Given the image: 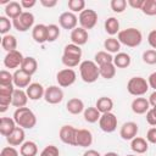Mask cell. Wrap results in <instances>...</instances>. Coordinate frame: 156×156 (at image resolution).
Masks as SVG:
<instances>
[{
  "instance_id": "cell-38",
  "label": "cell",
  "mask_w": 156,
  "mask_h": 156,
  "mask_svg": "<svg viewBox=\"0 0 156 156\" xmlns=\"http://www.w3.org/2000/svg\"><path fill=\"white\" fill-rule=\"evenodd\" d=\"M68 9L71 10V12H82L83 10H85V1L84 0H68L67 2Z\"/></svg>"
},
{
  "instance_id": "cell-40",
  "label": "cell",
  "mask_w": 156,
  "mask_h": 156,
  "mask_svg": "<svg viewBox=\"0 0 156 156\" xmlns=\"http://www.w3.org/2000/svg\"><path fill=\"white\" fill-rule=\"evenodd\" d=\"M110 6H111L113 12L122 13L126 10V7H127V1L126 0H111Z\"/></svg>"
},
{
  "instance_id": "cell-7",
  "label": "cell",
  "mask_w": 156,
  "mask_h": 156,
  "mask_svg": "<svg viewBox=\"0 0 156 156\" xmlns=\"http://www.w3.org/2000/svg\"><path fill=\"white\" fill-rule=\"evenodd\" d=\"M12 24L18 32H27L34 24V15L29 11H23V13L12 21Z\"/></svg>"
},
{
  "instance_id": "cell-57",
  "label": "cell",
  "mask_w": 156,
  "mask_h": 156,
  "mask_svg": "<svg viewBox=\"0 0 156 156\" xmlns=\"http://www.w3.org/2000/svg\"><path fill=\"white\" fill-rule=\"evenodd\" d=\"M127 156H135V155H127Z\"/></svg>"
},
{
  "instance_id": "cell-53",
  "label": "cell",
  "mask_w": 156,
  "mask_h": 156,
  "mask_svg": "<svg viewBox=\"0 0 156 156\" xmlns=\"http://www.w3.org/2000/svg\"><path fill=\"white\" fill-rule=\"evenodd\" d=\"M83 156H101V155H100V152H99V151L90 149V150H87V151L83 154Z\"/></svg>"
},
{
  "instance_id": "cell-16",
  "label": "cell",
  "mask_w": 156,
  "mask_h": 156,
  "mask_svg": "<svg viewBox=\"0 0 156 156\" xmlns=\"http://www.w3.org/2000/svg\"><path fill=\"white\" fill-rule=\"evenodd\" d=\"M88 39H89L88 30H85L82 27H77L71 32V41H72V44H76L78 46H80V45L87 44Z\"/></svg>"
},
{
  "instance_id": "cell-18",
  "label": "cell",
  "mask_w": 156,
  "mask_h": 156,
  "mask_svg": "<svg viewBox=\"0 0 156 156\" xmlns=\"http://www.w3.org/2000/svg\"><path fill=\"white\" fill-rule=\"evenodd\" d=\"M32 38L34 39L35 43H39V44L48 41V26L43 23L35 24L32 29Z\"/></svg>"
},
{
  "instance_id": "cell-34",
  "label": "cell",
  "mask_w": 156,
  "mask_h": 156,
  "mask_svg": "<svg viewBox=\"0 0 156 156\" xmlns=\"http://www.w3.org/2000/svg\"><path fill=\"white\" fill-rule=\"evenodd\" d=\"M105 30L110 35H115L119 33V22L116 17H108L105 21Z\"/></svg>"
},
{
  "instance_id": "cell-15",
  "label": "cell",
  "mask_w": 156,
  "mask_h": 156,
  "mask_svg": "<svg viewBox=\"0 0 156 156\" xmlns=\"http://www.w3.org/2000/svg\"><path fill=\"white\" fill-rule=\"evenodd\" d=\"M30 79H32V76L27 74L24 71H22L21 68L20 69H16L15 73H13V85L18 89H22V88H28L32 83H30Z\"/></svg>"
},
{
  "instance_id": "cell-46",
  "label": "cell",
  "mask_w": 156,
  "mask_h": 156,
  "mask_svg": "<svg viewBox=\"0 0 156 156\" xmlns=\"http://www.w3.org/2000/svg\"><path fill=\"white\" fill-rule=\"evenodd\" d=\"M146 140L151 144H156V127H152L146 133Z\"/></svg>"
},
{
  "instance_id": "cell-6",
  "label": "cell",
  "mask_w": 156,
  "mask_h": 156,
  "mask_svg": "<svg viewBox=\"0 0 156 156\" xmlns=\"http://www.w3.org/2000/svg\"><path fill=\"white\" fill-rule=\"evenodd\" d=\"M78 22H79L80 27L84 28L85 30L87 29H93L98 23V13H96V11L91 10V9L83 10L79 13Z\"/></svg>"
},
{
  "instance_id": "cell-24",
  "label": "cell",
  "mask_w": 156,
  "mask_h": 156,
  "mask_svg": "<svg viewBox=\"0 0 156 156\" xmlns=\"http://www.w3.org/2000/svg\"><path fill=\"white\" fill-rule=\"evenodd\" d=\"M28 101V95L23 89H15L13 95H12V104L16 108L20 107H26Z\"/></svg>"
},
{
  "instance_id": "cell-14",
  "label": "cell",
  "mask_w": 156,
  "mask_h": 156,
  "mask_svg": "<svg viewBox=\"0 0 156 156\" xmlns=\"http://www.w3.org/2000/svg\"><path fill=\"white\" fill-rule=\"evenodd\" d=\"M138 130H139L138 124L135 122L129 121V122L123 123V126L119 129V135L123 140H133L136 136Z\"/></svg>"
},
{
  "instance_id": "cell-37",
  "label": "cell",
  "mask_w": 156,
  "mask_h": 156,
  "mask_svg": "<svg viewBox=\"0 0 156 156\" xmlns=\"http://www.w3.org/2000/svg\"><path fill=\"white\" fill-rule=\"evenodd\" d=\"M141 11L146 16H156V0H144Z\"/></svg>"
},
{
  "instance_id": "cell-56",
  "label": "cell",
  "mask_w": 156,
  "mask_h": 156,
  "mask_svg": "<svg viewBox=\"0 0 156 156\" xmlns=\"http://www.w3.org/2000/svg\"><path fill=\"white\" fill-rule=\"evenodd\" d=\"M150 111L152 112V115L156 117V105L155 106H152V107H150Z\"/></svg>"
},
{
  "instance_id": "cell-49",
  "label": "cell",
  "mask_w": 156,
  "mask_h": 156,
  "mask_svg": "<svg viewBox=\"0 0 156 156\" xmlns=\"http://www.w3.org/2000/svg\"><path fill=\"white\" fill-rule=\"evenodd\" d=\"M20 4H21V6H22L23 9H27V10H28V9L33 7V6H35L37 1H35V0H21Z\"/></svg>"
},
{
  "instance_id": "cell-45",
  "label": "cell",
  "mask_w": 156,
  "mask_h": 156,
  "mask_svg": "<svg viewBox=\"0 0 156 156\" xmlns=\"http://www.w3.org/2000/svg\"><path fill=\"white\" fill-rule=\"evenodd\" d=\"M0 156H18V151L13 146H5L1 149Z\"/></svg>"
},
{
  "instance_id": "cell-29",
  "label": "cell",
  "mask_w": 156,
  "mask_h": 156,
  "mask_svg": "<svg viewBox=\"0 0 156 156\" xmlns=\"http://www.w3.org/2000/svg\"><path fill=\"white\" fill-rule=\"evenodd\" d=\"M1 46L5 51L10 52V51H13V50H17V39L15 35L12 34H6V35H2V39H1Z\"/></svg>"
},
{
  "instance_id": "cell-3",
  "label": "cell",
  "mask_w": 156,
  "mask_h": 156,
  "mask_svg": "<svg viewBox=\"0 0 156 156\" xmlns=\"http://www.w3.org/2000/svg\"><path fill=\"white\" fill-rule=\"evenodd\" d=\"M117 39L121 44L129 46V48H136L140 45L141 40H143V34L139 29L136 28H126L119 30V33L117 34Z\"/></svg>"
},
{
  "instance_id": "cell-12",
  "label": "cell",
  "mask_w": 156,
  "mask_h": 156,
  "mask_svg": "<svg viewBox=\"0 0 156 156\" xmlns=\"http://www.w3.org/2000/svg\"><path fill=\"white\" fill-rule=\"evenodd\" d=\"M58 23L63 29L67 30H73L74 28H77L78 24V17L76 16V13L71 12V11H66L62 12L58 17Z\"/></svg>"
},
{
  "instance_id": "cell-21",
  "label": "cell",
  "mask_w": 156,
  "mask_h": 156,
  "mask_svg": "<svg viewBox=\"0 0 156 156\" xmlns=\"http://www.w3.org/2000/svg\"><path fill=\"white\" fill-rule=\"evenodd\" d=\"M26 93H27L29 100H34L35 101V100H39V99L44 98L45 89H44V87L40 83H32L26 89Z\"/></svg>"
},
{
  "instance_id": "cell-27",
  "label": "cell",
  "mask_w": 156,
  "mask_h": 156,
  "mask_svg": "<svg viewBox=\"0 0 156 156\" xmlns=\"http://www.w3.org/2000/svg\"><path fill=\"white\" fill-rule=\"evenodd\" d=\"M95 107L100 111V113H107V112H111L112 108H113V101L111 98H107V96H101L96 100V105Z\"/></svg>"
},
{
  "instance_id": "cell-39",
  "label": "cell",
  "mask_w": 156,
  "mask_h": 156,
  "mask_svg": "<svg viewBox=\"0 0 156 156\" xmlns=\"http://www.w3.org/2000/svg\"><path fill=\"white\" fill-rule=\"evenodd\" d=\"M60 37V28L56 24H49L48 26V41L52 43Z\"/></svg>"
},
{
  "instance_id": "cell-4",
  "label": "cell",
  "mask_w": 156,
  "mask_h": 156,
  "mask_svg": "<svg viewBox=\"0 0 156 156\" xmlns=\"http://www.w3.org/2000/svg\"><path fill=\"white\" fill-rule=\"evenodd\" d=\"M79 73H80L82 80L85 83H94L100 77L99 66L95 63V61H90V60H85L80 62Z\"/></svg>"
},
{
  "instance_id": "cell-8",
  "label": "cell",
  "mask_w": 156,
  "mask_h": 156,
  "mask_svg": "<svg viewBox=\"0 0 156 156\" xmlns=\"http://www.w3.org/2000/svg\"><path fill=\"white\" fill-rule=\"evenodd\" d=\"M77 79V74L72 68H63L57 72L56 80L58 83V87L61 88H68L71 87Z\"/></svg>"
},
{
  "instance_id": "cell-42",
  "label": "cell",
  "mask_w": 156,
  "mask_h": 156,
  "mask_svg": "<svg viewBox=\"0 0 156 156\" xmlns=\"http://www.w3.org/2000/svg\"><path fill=\"white\" fill-rule=\"evenodd\" d=\"M11 84H13V74H11L6 69L0 71V85H11Z\"/></svg>"
},
{
  "instance_id": "cell-10",
  "label": "cell",
  "mask_w": 156,
  "mask_h": 156,
  "mask_svg": "<svg viewBox=\"0 0 156 156\" xmlns=\"http://www.w3.org/2000/svg\"><path fill=\"white\" fill-rule=\"evenodd\" d=\"M77 128H74L71 124H65L60 128L58 132V136L61 139L62 143L67 144V145H72L76 146V136H77Z\"/></svg>"
},
{
  "instance_id": "cell-55",
  "label": "cell",
  "mask_w": 156,
  "mask_h": 156,
  "mask_svg": "<svg viewBox=\"0 0 156 156\" xmlns=\"http://www.w3.org/2000/svg\"><path fill=\"white\" fill-rule=\"evenodd\" d=\"M104 156H119V155L116 154V152H112V151H111V152H106Z\"/></svg>"
},
{
  "instance_id": "cell-48",
  "label": "cell",
  "mask_w": 156,
  "mask_h": 156,
  "mask_svg": "<svg viewBox=\"0 0 156 156\" xmlns=\"http://www.w3.org/2000/svg\"><path fill=\"white\" fill-rule=\"evenodd\" d=\"M143 4H144V0H128L127 1V5H129L130 7L135 10H141Z\"/></svg>"
},
{
  "instance_id": "cell-32",
  "label": "cell",
  "mask_w": 156,
  "mask_h": 156,
  "mask_svg": "<svg viewBox=\"0 0 156 156\" xmlns=\"http://www.w3.org/2000/svg\"><path fill=\"white\" fill-rule=\"evenodd\" d=\"M104 48H105V51H107L110 54H118V51L121 49V43L118 41L117 38L110 37V38L105 39Z\"/></svg>"
},
{
  "instance_id": "cell-25",
  "label": "cell",
  "mask_w": 156,
  "mask_h": 156,
  "mask_svg": "<svg viewBox=\"0 0 156 156\" xmlns=\"http://www.w3.org/2000/svg\"><path fill=\"white\" fill-rule=\"evenodd\" d=\"M66 108L72 115H79V113L84 112V110H85L84 108V102L80 99H78V98L69 99L67 101V104H66Z\"/></svg>"
},
{
  "instance_id": "cell-33",
  "label": "cell",
  "mask_w": 156,
  "mask_h": 156,
  "mask_svg": "<svg viewBox=\"0 0 156 156\" xmlns=\"http://www.w3.org/2000/svg\"><path fill=\"white\" fill-rule=\"evenodd\" d=\"M99 73L105 79H112L116 76V66L113 65V62L99 66Z\"/></svg>"
},
{
  "instance_id": "cell-22",
  "label": "cell",
  "mask_w": 156,
  "mask_h": 156,
  "mask_svg": "<svg viewBox=\"0 0 156 156\" xmlns=\"http://www.w3.org/2000/svg\"><path fill=\"white\" fill-rule=\"evenodd\" d=\"M22 9L23 7L21 6L20 2H17V1H10L5 6V15H6L7 18H11L13 21V20H16L17 17H20L23 13Z\"/></svg>"
},
{
  "instance_id": "cell-44",
  "label": "cell",
  "mask_w": 156,
  "mask_h": 156,
  "mask_svg": "<svg viewBox=\"0 0 156 156\" xmlns=\"http://www.w3.org/2000/svg\"><path fill=\"white\" fill-rule=\"evenodd\" d=\"M39 156H60V150L55 145H46Z\"/></svg>"
},
{
  "instance_id": "cell-41",
  "label": "cell",
  "mask_w": 156,
  "mask_h": 156,
  "mask_svg": "<svg viewBox=\"0 0 156 156\" xmlns=\"http://www.w3.org/2000/svg\"><path fill=\"white\" fill-rule=\"evenodd\" d=\"M12 26L13 24L11 23L10 18H7L6 16H0V33L2 35H6L10 32V29H11Z\"/></svg>"
},
{
  "instance_id": "cell-2",
  "label": "cell",
  "mask_w": 156,
  "mask_h": 156,
  "mask_svg": "<svg viewBox=\"0 0 156 156\" xmlns=\"http://www.w3.org/2000/svg\"><path fill=\"white\" fill-rule=\"evenodd\" d=\"M82 49L80 46L76 45V44H67L63 49V54H62V63L67 67V68H73L78 65H80V58H82Z\"/></svg>"
},
{
  "instance_id": "cell-36",
  "label": "cell",
  "mask_w": 156,
  "mask_h": 156,
  "mask_svg": "<svg viewBox=\"0 0 156 156\" xmlns=\"http://www.w3.org/2000/svg\"><path fill=\"white\" fill-rule=\"evenodd\" d=\"M94 58H95V63H96L98 66H102V65H105V63H111V62H113V56H112L110 52H107V51H98V52L95 54Z\"/></svg>"
},
{
  "instance_id": "cell-50",
  "label": "cell",
  "mask_w": 156,
  "mask_h": 156,
  "mask_svg": "<svg viewBox=\"0 0 156 156\" xmlns=\"http://www.w3.org/2000/svg\"><path fill=\"white\" fill-rule=\"evenodd\" d=\"M147 83H149V87L152 88L154 90H156V72H152L149 78H147Z\"/></svg>"
},
{
  "instance_id": "cell-13",
  "label": "cell",
  "mask_w": 156,
  "mask_h": 156,
  "mask_svg": "<svg viewBox=\"0 0 156 156\" xmlns=\"http://www.w3.org/2000/svg\"><path fill=\"white\" fill-rule=\"evenodd\" d=\"M24 57L22 55L21 51L18 50H13V51H10L6 54L5 58H4V65L6 68H17V67H21L22 62H23Z\"/></svg>"
},
{
  "instance_id": "cell-35",
  "label": "cell",
  "mask_w": 156,
  "mask_h": 156,
  "mask_svg": "<svg viewBox=\"0 0 156 156\" xmlns=\"http://www.w3.org/2000/svg\"><path fill=\"white\" fill-rule=\"evenodd\" d=\"M83 116H84V119L88 123H95L100 119L101 113L96 107H87L83 112Z\"/></svg>"
},
{
  "instance_id": "cell-51",
  "label": "cell",
  "mask_w": 156,
  "mask_h": 156,
  "mask_svg": "<svg viewBox=\"0 0 156 156\" xmlns=\"http://www.w3.org/2000/svg\"><path fill=\"white\" fill-rule=\"evenodd\" d=\"M146 121H147V123L150 126H155L156 127V117L152 115V112L150 110L146 112Z\"/></svg>"
},
{
  "instance_id": "cell-23",
  "label": "cell",
  "mask_w": 156,
  "mask_h": 156,
  "mask_svg": "<svg viewBox=\"0 0 156 156\" xmlns=\"http://www.w3.org/2000/svg\"><path fill=\"white\" fill-rule=\"evenodd\" d=\"M16 127H17V124H16L13 118L1 117V119H0V134L2 136H9L16 129Z\"/></svg>"
},
{
  "instance_id": "cell-1",
  "label": "cell",
  "mask_w": 156,
  "mask_h": 156,
  "mask_svg": "<svg viewBox=\"0 0 156 156\" xmlns=\"http://www.w3.org/2000/svg\"><path fill=\"white\" fill-rule=\"evenodd\" d=\"M13 119L16 124L23 129H32L37 124V117L34 112L28 107L16 108L13 112Z\"/></svg>"
},
{
  "instance_id": "cell-31",
  "label": "cell",
  "mask_w": 156,
  "mask_h": 156,
  "mask_svg": "<svg viewBox=\"0 0 156 156\" xmlns=\"http://www.w3.org/2000/svg\"><path fill=\"white\" fill-rule=\"evenodd\" d=\"M20 154L22 156H37L38 154V146L34 141H24L20 147Z\"/></svg>"
},
{
  "instance_id": "cell-26",
  "label": "cell",
  "mask_w": 156,
  "mask_h": 156,
  "mask_svg": "<svg viewBox=\"0 0 156 156\" xmlns=\"http://www.w3.org/2000/svg\"><path fill=\"white\" fill-rule=\"evenodd\" d=\"M20 68L22 71H24L27 74L33 76L37 72V69H38V62H37V60L34 57L27 56V57H24V60H23V62H22Z\"/></svg>"
},
{
  "instance_id": "cell-43",
  "label": "cell",
  "mask_w": 156,
  "mask_h": 156,
  "mask_svg": "<svg viewBox=\"0 0 156 156\" xmlns=\"http://www.w3.org/2000/svg\"><path fill=\"white\" fill-rule=\"evenodd\" d=\"M143 61L147 65H156V50L150 49L143 52Z\"/></svg>"
},
{
  "instance_id": "cell-5",
  "label": "cell",
  "mask_w": 156,
  "mask_h": 156,
  "mask_svg": "<svg viewBox=\"0 0 156 156\" xmlns=\"http://www.w3.org/2000/svg\"><path fill=\"white\" fill-rule=\"evenodd\" d=\"M149 83L143 77H132L127 83V90L130 95L143 96L149 90Z\"/></svg>"
},
{
  "instance_id": "cell-28",
  "label": "cell",
  "mask_w": 156,
  "mask_h": 156,
  "mask_svg": "<svg viewBox=\"0 0 156 156\" xmlns=\"http://www.w3.org/2000/svg\"><path fill=\"white\" fill-rule=\"evenodd\" d=\"M130 149L136 154H144L149 149L147 140L144 138H140V136H135L130 143Z\"/></svg>"
},
{
  "instance_id": "cell-17",
  "label": "cell",
  "mask_w": 156,
  "mask_h": 156,
  "mask_svg": "<svg viewBox=\"0 0 156 156\" xmlns=\"http://www.w3.org/2000/svg\"><path fill=\"white\" fill-rule=\"evenodd\" d=\"M93 144V134L88 129H78L76 136V146L88 147Z\"/></svg>"
},
{
  "instance_id": "cell-11",
  "label": "cell",
  "mask_w": 156,
  "mask_h": 156,
  "mask_svg": "<svg viewBox=\"0 0 156 156\" xmlns=\"http://www.w3.org/2000/svg\"><path fill=\"white\" fill-rule=\"evenodd\" d=\"M44 99L48 104H51V105L60 104L63 100V91H62L61 87L50 85L49 88H46L45 94H44Z\"/></svg>"
},
{
  "instance_id": "cell-47",
  "label": "cell",
  "mask_w": 156,
  "mask_h": 156,
  "mask_svg": "<svg viewBox=\"0 0 156 156\" xmlns=\"http://www.w3.org/2000/svg\"><path fill=\"white\" fill-rule=\"evenodd\" d=\"M147 43L150 44V46L154 50H156V29H154V30H151L149 33V35H147Z\"/></svg>"
},
{
  "instance_id": "cell-54",
  "label": "cell",
  "mask_w": 156,
  "mask_h": 156,
  "mask_svg": "<svg viewBox=\"0 0 156 156\" xmlns=\"http://www.w3.org/2000/svg\"><path fill=\"white\" fill-rule=\"evenodd\" d=\"M149 102H150L151 106H155V105H156V90L151 93V95H150V98H149Z\"/></svg>"
},
{
  "instance_id": "cell-52",
  "label": "cell",
  "mask_w": 156,
  "mask_h": 156,
  "mask_svg": "<svg viewBox=\"0 0 156 156\" xmlns=\"http://www.w3.org/2000/svg\"><path fill=\"white\" fill-rule=\"evenodd\" d=\"M40 4L45 7H55L57 5V0H40Z\"/></svg>"
},
{
  "instance_id": "cell-30",
  "label": "cell",
  "mask_w": 156,
  "mask_h": 156,
  "mask_svg": "<svg viewBox=\"0 0 156 156\" xmlns=\"http://www.w3.org/2000/svg\"><path fill=\"white\" fill-rule=\"evenodd\" d=\"M132 62L130 56L127 52H118L113 56V65L117 68H127Z\"/></svg>"
},
{
  "instance_id": "cell-9",
  "label": "cell",
  "mask_w": 156,
  "mask_h": 156,
  "mask_svg": "<svg viewBox=\"0 0 156 156\" xmlns=\"http://www.w3.org/2000/svg\"><path fill=\"white\" fill-rule=\"evenodd\" d=\"M99 127L105 133H112L117 128V117L112 112L102 113L99 119Z\"/></svg>"
},
{
  "instance_id": "cell-19",
  "label": "cell",
  "mask_w": 156,
  "mask_h": 156,
  "mask_svg": "<svg viewBox=\"0 0 156 156\" xmlns=\"http://www.w3.org/2000/svg\"><path fill=\"white\" fill-rule=\"evenodd\" d=\"M132 111L136 115H144L150 110V102L145 98L138 96L132 101Z\"/></svg>"
},
{
  "instance_id": "cell-20",
  "label": "cell",
  "mask_w": 156,
  "mask_h": 156,
  "mask_svg": "<svg viewBox=\"0 0 156 156\" xmlns=\"http://www.w3.org/2000/svg\"><path fill=\"white\" fill-rule=\"evenodd\" d=\"M24 138H26L24 129L17 126L16 129L9 136H6V141L9 143L10 146H18V145H22L24 143Z\"/></svg>"
}]
</instances>
